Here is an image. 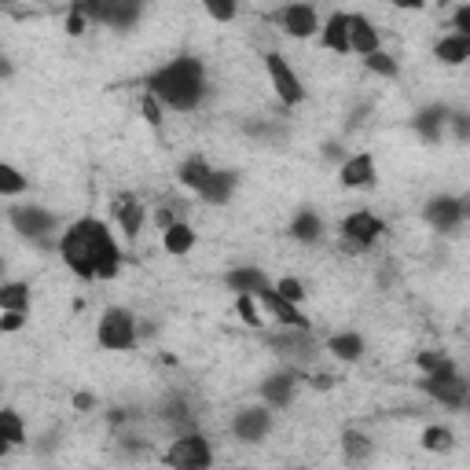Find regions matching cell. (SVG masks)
I'll return each mask as SVG.
<instances>
[{
    "mask_svg": "<svg viewBox=\"0 0 470 470\" xmlns=\"http://www.w3.org/2000/svg\"><path fill=\"white\" fill-rule=\"evenodd\" d=\"M210 173H213V166L206 162V158H188V162H181V169H177V177H181V184L184 188H191V191H199L206 181H210Z\"/></svg>",
    "mask_w": 470,
    "mask_h": 470,
    "instance_id": "cell-27",
    "label": "cell"
},
{
    "mask_svg": "<svg viewBox=\"0 0 470 470\" xmlns=\"http://www.w3.org/2000/svg\"><path fill=\"white\" fill-rule=\"evenodd\" d=\"M22 324H27V312H19V309H4L0 312V331H22Z\"/></svg>",
    "mask_w": 470,
    "mask_h": 470,
    "instance_id": "cell-39",
    "label": "cell"
},
{
    "mask_svg": "<svg viewBox=\"0 0 470 470\" xmlns=\"http://www.w3.org/2000/svg\"><path fill=\"white\" fill-rule=\"evenodd\" d=\"M379 235H386V220H379L367 210H357V213H350L342 220V250H350V254L367 250Z\"/></svg>",
    "mask_w": 470,
    "mask_h": 470,
    "instance_id": "cell-5",
    "label": "cell"
},
{
    "mask_svg": "<svg viewBox=\"0 0 470 470\" xmlns=\"http://www.w3.org/2000/svg\"><path fill=\"white\" fill-rule=\"evenodd\" d=\"M452 27H456V34H466V37H470V4H459V8H456Z\"/></svg>",
    "mask_w": 470,
    "mask_h": 470,
    "instance_id": "cell-41",
    "label": "cell"
},
{
    "mask_svg": "<svg viewBox=\"0 0 470 470\" xmlns=\"http://www.w3.org/2000/svg\"><path fill=\"white\" fill-rule=\"evenodd\" d=\"M268 345H272V350H280L283 357H298V360H309L312 357V338L302 327H290V335L268 338Z\"/></svg>",
    "mask_w": 470,
    "mask_h": 470,
    "instance_id": "cell-20",
    "label": "cell"
},
{
    "mask_svg": "<svg viewBox=\"0 0 470 470\" xmlns=\"http://www.w3.org/2000/svg\"><path fill=\"white\" fill-rule=\"evenodd\" d=\"M89 27H92V22H89L81 12H73V8H70V15H66V34H70V37H81Z\"/></svg>",
    "mask_w": 470,
    "mask_h": 470,
    "instance_id": "cell-40",
    "label": "cell"
},
{
    "mask_svg": "<svg viewBox=\"0 0 470 470\" xmlns=\"http://www.w3.org/2000/svg\"><path fill=\"white\" fill-rule=\"evenodd\" d=\"M203 8L213 22H232L239 15V0H203Z\"/></svg>",
    "mask_w": 470,
    "mask_h": 470,
    "instance_id": "cell-34",
    "label": "cell"
},
{
    "mask_svg": "<svg viewBox=\"0 0 470 470\" xmlns=\"http://www.w3.org/2000/svg\"><path fill=\"white\" fill-rule=\"evenodd\" d=\"M59 254L81 280H114L121 272V246L107 220L81 217L59 235Z\"/></svg>",
    "mask_w": 470,
    "mask_h": 470,
    "instance_id": "cell-1",
    "label": "cell"
},
{
    "mask_svg": "<svg viewBox=\"0 0 470 470\" xmlns=\"http://www.w3.org/2000/svg\"><path fill=\"white\" fill-rule=\"evenodd\" d=\"M342 452H345V459L364 463V459L371 456V441H367L360 430H345V434H342Z\"/></svg>",
    "mask_w": 470,
    "mask_h": 470,
    "instance_id": "cell-30",
    "label": "cell"
},
{
    "mask_svg": "<svg viewBox=\"0 0 470 470\" xmlns=\"http://www.w3.org/2000/svg\"><path fill=\"white\" fill-rule=\"evenodd\" d=\"M320 41H324V48H327V52L350 56V34H345V12H335V15H327L324 30H320Z\"/></svg>",
    "mask_w": 470,
    "mask_h": 470,
    "instance_id": "cell-24",
    "label": "cell"
},
{
    "mask_svg": "<svg viewBox=\"0 0 470 470\" xmlns=\"http://www.w3.org/2000/svg\"><path fill=\"white\" fill-rule=\"evenodd\" d=\"M166 463H169V466L199 470V466H210V463H213V449H210V441H206L203 434H181L177 441L169 444Z\"/></svg>",
    "mask_w": 470,
    "mask_h": 470,
    "instance_id": "cell-7",
    "label": "cell"
},
{
    "mask_svg": "<svg viewBox=\"0 0 470 470\" xmlns=\"http://www.w3.org/2000/svg\"><path fill=\"white\" fill-rule=\"evenodd\" d=\"M96 338H100V345H104V350H111V353L136 350V316L129 309H107L100 316Z\"/></svg>",
    "mask_w": 470,
    "mask_h": 470,
    "instance_id": "cell-4",
    "label": "cell"
},
{
    "mask_svg": "<svg viewBox=\"0 0 470 470\" xmlns=\"http://www.w3.org/2000/svg\"><path fill=\"white\" fill-rule=\"evenodd\" d=\"M235 184H239V173H232V169H213L210 181L199 188V195H203V203H210V206H225L232 199Z\"/></svg>",
    "mask_w": 470,
    "mask_h": 470,
    "instance_id": "cell-15",
    "label": "cell"
},
{
    "mask_svg": "<svg viewBox=\"0 0 470 470\" xmlns=\"http://www.w3.org/2000/svg\"><path fill=\"white\" fill-rule=\"evenodd\" d=\"M276 290L283 294L287 302H298V305L305 302V283H302V280H294V276H283V280L276 283Z\"/></svg>",
    "mask_w": 470,
    "mask_h": 470,
    "instance_id": "cell-36",
    "label": "cell"
},
{
    "mask_svg": "<svg viewBox=\"0 0 470 470\" xmlns=\"http://www.w3.org/2000/svg\"><path fill=\"white\" fill-rule=\"evenodd\" d=\"M70 8H73V12H81L89 22H100V15H104V0H73Z\"/></svg>",
    "mask_w": 470,
    "mask_h": 470,
    "instance_id": "cell-38",
    "label": "cell"
},
{
    "mask_svg": "<svg viewBox=\"0 0 470 470\" xmlns=\"http://www.w3.org/2000/svg\"><path fill=\"white\" fill-rule=\"evenodd\" d=\"M235 312H239L250 327H261V316H258V309H254V294H235Z\"/></svg>",
    "mask_w": 470,
    "mask_h": 470,
    "instance_id": "cell-35",
    "label": "cell"
},
{
    "mask_svg": "<svg viewBox=\"0 0 470 470\" xmlns=\"http://www.w3.org/2000/svg\"><path fill=\"white\" fill-rule=\"evenodd\" d=\"M225 283H228L235 294H258V290L272 287L268 276H265L261 268H254V265H239V268H232L228 276H225Z\"/></svg>",
    "mask_w": 470,
    "mask_h": 470,
    "instance_id": "cell-22",
    "label": "cell"
},
{
    "mask_svg": "<svg viewBox=\"0 0 470 470\" xmlns=\"http://www.w3.org/2000/svg\"><path fill=\"white\" fill-rule=\"evenodd\" d=\"M427 220L437 228V232H456L463 225V217H466V203L456 199V195H437V199L427 203Z\"/></svg>",
    "mask_w": 470,
    "mask_h": 470,
    "instance_id": "cell-8",
    "label": "cell"
},
{
    "mask_svg": "<svg viewBox=\"0 0 470 470\" xmlns=\"http://www.w3.org/2000/svg\"><path fill=\"white\" fill-rule=\"evenodd\" d=\"M73 408L89 412V408H96V397H92V393H73Z\"/></svg>",
    "mask_w": 470,
    "mask_h": 470,
    "instance_id": "cell-44",
    "label": "cell"
},
{
    "mask_svg": "<svg viewBox=\"0 0 470 470\" xmlns=\"http://www.w3.org/2000/svg\"><path fill=\"white\" fill-rule=\"evenodd\" d=\"M345 34H350V52H357V56H367V52H375V48H379L375 22H371L367 15H360V12L345 15Z\"/></svg>",
    "mask_w": 470,
    "mask_h": 470,
    "instance_id": "cell-13",
    "label": "cell"
},
{
    "mask_svg": "<svg viewBox=\"0 0 470 470\" xmlns=\"http://www.w3.org/2000/svg\"><path fill=\"white\" fill-rule=\"evenodd\" d=\"M4 309H30V283H0V312Z\"/></svg>",
    "mask_w": 470,
    "mask_h": 470,
    "instance_id": "cell-29",
    "label": "cell"
},
{
    "mask_svg": "<svg viewBox=\"0 0 470 470\" xmlns=\"http://www.w3.org/2000/svg\"><path fill=\"white\" fill-rule=\"evenodd\" d=\"M441 360H444V357L434 353V350H427V353H419V357H415V364H419V371H423V375H427V371H434Z\"/></svg>",
    "mask_w": 470,
    "mask_h": 470,
    "instance_id": "cell-42",
    "label": "cell"
},
{
    "mask_svg": "<svg viewBox=\"0 0 470 470\" xmlns=\"http://www.w3.org/2000/svg\"><path fill=\"white\" fill-rule=\"evenodd\" d=\"M140 111H143V118H147V121H151V126H155V129L162 126V104L155 100V96H151V92H143V104H140Z\"/></svg>",
    "mask_w": 470,
    "mask_h": 470,
    "instance_id": "cell-37",
    "label": "cell"
},
{
    "mask_svg": "<svg viewBox=\"0 0 470 470\" xmlns=\"http://www.w3.org/2000/svg\"><path fill=\"white\" fill-rule=\"evenodd\" d=\"M0 437H4L12 449L27 444V423H22V415L15 408H0Z\"/></svg>",
    "mask_w": 470,
    "mask_h": 470,
    "instance_id": "cell-28",
    "label": "cell"
},
{
    "mask_svg": "<svg viewBox=\"0 0 470 470\" xmlns=\"http://www.w3.org/2000/svg\"><path fill=\"white\" fill-rule=\"evenodd\" d=\"M294 386H298V375H294V371H280V375H272V379L261 382V397L272 408H283L294 397Z\"/></svg>",
    "mask_w": 470,
    "mask_h": 470,
    "instance_id": "cell-18",
    "label": "cell"
},
{
    "mask_svg": "<svg viewBox=\"0 0 470 470\" xmlns=\"http://www.w3.org/2000/svg\"><path fill=\"white\" fill-rule=\"evenodd\" d=\"M12 225L19 235L27 239H41L56 228V213H48L44 206H15L12 210Z\"/></svg>",
    "mask_w": 470,
    "mask_h": 470,
    "instance_id": "cell-11",
    "label": "cell"
},
{
    "mask_svg": "<svg viewBox=\"0 0 470 470\" xmlns=\"http://www.w3.org/2000/svg\"><path fill=\"white\" fill-rule=\"evenodd\" d=\"M8 73H12V63H4V59H0V78H8Z\"/></svg>",
    "mask_w": 470,
    "mask_h": 470,
    "instance_id": "cell-47",
    "label": "cell"
},
{
    "mask_svg": "<svg viewBox=\"0 0 470 470\" xmlns=\"http://www.w3.org/2000/svg\"><path fill=\"white\" fill-rule=\"evenodd\" d=\"M434 56L444 63V66H463L470 59V37L466 34H449L434 44Z\"/></svg>",
    "mask_w": 470,
    "mask_h": 470,
    "instance_id": "cell-21",
    "label": "cell"
},
{
    "mask_svg": "<svg viewBox=\"0 0 470 470\" xmlns=\"http://www.w3.org/2000/svg\"><path fill=\"white\" fill-rule=\"evenodd\" d=\"M412 126H415V133L423 136V140L437 143V140H441V133H444V126H449V107H441V104L423 107V111H419V114L412 118Z\"/></svg>",
    "mask_w": 470,
    "mask_h": 470,
    "instance_id": "cell-17",
    "label": "cell"
},
{
    "mask_svg": "<svg viewBox=\"0 0 470 470\" xmlns=\"http://www.w3.org/2000/svg\"><path fill=\"white\" fill-rule=\"evenodd\" d=\"M143 89L151 92L162 107L195 111L203 104V96H206V66H203V59H195V56H177V59H169L166 66L147 73Z\"/></svg>",
    "mask_w": 470,
    "mask_h": 470,
    "instance_id": "cell-2",
    "label": "cell"
},
{
    "mask_svg": "<svg viewBox=\"0 0 470 470\" xmlns=\"http://www.w3.org/2000/svg\"><path fill=\"white\" fill-rule=\"evenodd\" d=\"M126 4H136V8H143V4H147V0H126Z\"/></svg>",
    "mask_w": 470,
    "mask_h": 470,
    "instance_id": "cell-48",
    "label": "cell"
},
{
    "mask_svg": "<svg viewBox=\"0 0 470 470\" xmlns=\"http://www.w3.org/2000/svg\"><path fill=\"white\" fill-rule=\"evenodd\" d=\"M173 220H181V217H177V210H158V228H169Z\"/></svg>",
    "mask_w": 470,
    "mask_h": 470,
    "instance_id": "cell-45",
    "label": "cell"
},
{
    "mask_svg": "<svg viewBox=\"0 0 470 470\" xmlns=\"http://www.w3.org/2000/svg\"><path fill=\"white\" fill-rule=\"evenodd\" d=\"M338 181H342V188H371L375 184V158L364 155V151L350 155L338 169Z\"/></svg>",
    "mask_w": 470,
    "mask_h": 470,
    "instance_id": "cell-14",
    "label": "cell"
},
{
    "mask_svg": "<svg viewBox=\"0 0 470 470\" xmlns=\"http://www.w3.org/2000/svg\"><path fill=\"white\" fill-rule=\"evenodd\" d=\"M27 188H30V181L22 177V173H19L15 166L0 162V195H8V199H12V195H22Z\"/></svg>",
    "mask_w": 470,
    "mask_h": 470,
    "instance_id": "cell-32",
    "label": "cell"
},
{
    "mask_svg": "<svg viewBox=\"0 0 470 470\" xmlns=\"http://www.w3.org/2000/svg\"><path fill=\"white\" fill-rule=\"evenodd\" d=\"M276 22L283 27V34L298 37V41L320 34V19H316V8L312 4H287V8L276 12Z\"/></svg>",
    "mask_w": 470,
    "mask_h": 470,
    "instance_id": "cell-10",
    "label": "cell"
},
{
    "mask_svg": "<svg viewBox=\"0 0 470 470\" xmlns=\"http://www.w3.org/2000/svg\"><path fill=\"white\" fill-rule=\"evenodd\" d=\"M8 452H12V444H8V441H4V437H0V459H4V456H8Z\"/></svg>",
    "mask_w": 470,
    "mask_h": 470,
    "instance_id": "cell-46",
    "label": "cell"
},
{
    "mask_svg": "<svg viewBox=\"0 0 470 470\" xmlns=\"http://www.w3.org/2000/svg\"><path fill=\"white\" fill-rule=\"evenodd\" d=\"M140 12L136 4H126V0H104V15H100V27H111V30H133L140 22Z\"/></svg>",
    "mask_w": 470,
    "mask_h": 470,
    "instance_id": "cell-19",
    "label": "cell"
},
{
    "mask_svg": "<svg viewBox=\"0 0 470 470\" xmlns=\"http://www.w3.org/2000/svg\"><path fill=\"white\" fill-rule=\"evenodd\" d=\"M423 449H430V452H449L452 449V430L449 427H427L423 430Z\"/></svg>",
    "mask_w": 470,
    "mask_h": 470,
    "instance_id": "cell-33",
    "label": "cell"
},
{
    "mask_svg": "<svg viewBox=\"0 0 470 470\" xmlns=\"http://www.w3.org/2000/svg\"><path fill=\"white\" fill-rule=\"evenodd\" d=\"M265 70H268V81L276 89V96L287 104V107H298L305 100V89H302V78L294 73V66L280 56V52H268L265 56Z\"/></svg>",
    "mask_w": 470,
    "mask_h": 470,
    "instance_id": "cell-6",
    "label": "cell"
},
{
    "mask_svg": "<svg viewBox=\"0 0 470 470\" xmlns=\"http://www.w3.org/2000/svg\"><path fill=\"white\" fill-rule=\"evenodd\" d=\"M327 353L335 360H345V364H357L364 357V338L357 331H342V335H331L327 338Z\"/></svg>",
    "mask_w": 470,
    "mask_h": 470,
    "instance_id": "cell-25",
    "label": "cell"
},
{
    "mask_svg": "<svg viewBox=\"0 0 470 470\" xmlns=\"http://www.w3.org/2000/svg\"><path fill=\"white\" fill-rule=\"evenodd\" d=\"M419 386H423V393H430V397L437 405H444V408H463L466 405V382H463L459 367L449 357H444L434 371H427Z\"/></svg>",
    "mask_w": 470,
    "mask_h": 470,
    "instance_id": "cell-3",
    "label": "cell"
},
{
    "mask_svg": "<svg viewBox=\"0 0 470 470\" xmlns=\"http://www.w3.org/2000/svg\"><path fill=\"white\" fill-rule=\"evenodd\" d=\"M441 4H452V0H441Z\"/></svg>",
    "mask_w": 470,
    "mask_h": 470,
    "instance_id": "cell-49",
    "label": "cell"
},
{
    "mask_svg": "<svg viewBox=\"0 0 470 470\" xmlns=\"http://www.w3.org/2000/svg\"><path fill=\"white\" fill-rule=\"evenodd\" d=\"M364 66H367L371 73H379V78H397V73H401L397 59H393L389 52H382V48H375V52H367V56H364Z\"/></svg>",
    "mask_w": 470,
    "mask_h": 470,
    "instance_id": "cell-31",
    "label": "cell"
},
{
    "mask_svg": "<svg viewBox=\"0 0 470 470\" xmlns=\"http://www.w3.org/2000/svg\"><path fill=\"white\" fill-rule=\"evenodd\" d=\"M268 430H272V412H265V408H243L235 415V423H232V434L239 441H246V444L265 441Z\"/></svg>",
    "mask_w": 470,
    "mask_h": 470,
    "instance_id": "cell-12",
    "label": "cell"
},
{
    "mask_svg": "<svg viewBox=\"0 0 470 470\" xmlns=\"http://www.w3.org/2000/svg\"><path fill=\"white\" fill-rule=\"evenodd\" d=\"M254 298L280 320V324H287V327H302V331H309V316L302 312V305L298 302H287L283 294L276 290V287H265V290H258Z\"/></svg>",
    "mask_w": 470,
    "mask_h": 470,
    "instance_id": "cell-9",
    "label": "cell"
},
{
    "mask_svg": "<svg viewBox=\"0 0 470 470\" xmlns=\"http://www.w3.org/2000/svg\"><path fill=\"white\" fill-rule=\"evenodd\" d=\"M162 246H166V254L184 258L195 246V228L188 225V220H173L169 228H162Z\"/></svg>",
    "mask_w": 470,
    "mask_h": 470,
    "instance_id": "cell-23",
    "label": "cell"
},
{
    "mask_svg": "<svg viewBox=\"0 0 470 470\" xmlns=\"http://www.w3.org/2000/svg\"><path fill=\"white\" fill-rule=\"evenodd\" d=\"M114 217H118V225L121 232H126V239H136L140 235V225H143V217H147V206L140 199H133V195H121V199H114Z\"/></svg>",
    "mask_w": 470,
    "mask_h": 470,
    "instance_id": "cell-16",
    "label": "cell"
},
{
    "mask_svg": "<svg viewBox=\"0 0 470 470\" xmlns=\"http://www.w3.org/2000/svg\"><path fill=\"white\" fill-rule=\"evenodd\" d=\"M290 235L298 243H316L320 235H324V220H320V213H312V210H302L290 220Z\"/></svg>",
    "mask_w": 470,
    "mask_h": 470,
    "instance_id": "cell-26",
    "label": "cell"
},
{
    "mask_svg": "<svg viewBox=\"0 0 470 470\" xmlns=\"http://www.w3.org/2000/svg\"><path fill=\"white\" fill-rule=\"evenodd\" d=\"M393 8H401V12H423L427 8V0H389Z\"/></svg>",
    "mask_w": 470,
    "mask_h": 470,
    "instance_id": "cell-43",
    "label": "cell"
}]
</instances>
